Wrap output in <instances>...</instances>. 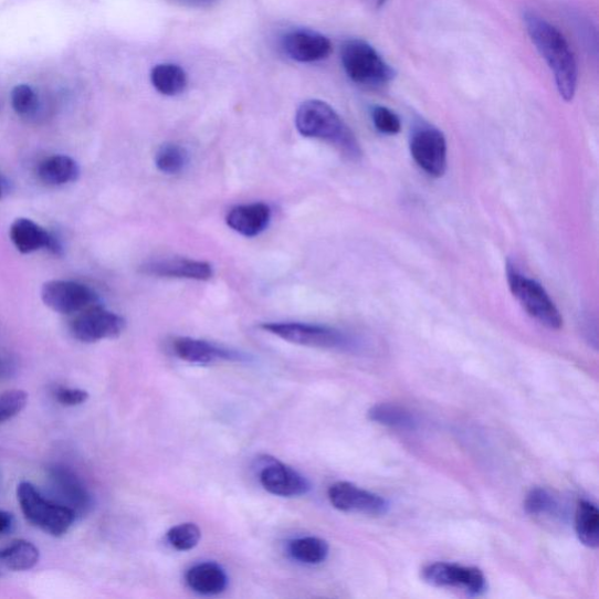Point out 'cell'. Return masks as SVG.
Instances as JSON below:
<instances>
[{
	"label": "cell",
	"instance_id": "30",
	"mask_svg": "<svg viewBox=\"0 0 599 599\" xmlns=\"http://www.w3.org/2000/svg\"><path fill=\"white\" fill-rule=\"evenodd\" d=\"M525 509L530 515L542 516L555 512L557 502L547 490L534 488L526 497Z\"/></svg>",
	"mask_w": 599,
	"mask_h": 599
},
{
	"label": "cell",
	"instance_id": "29",
	"mask_svg": "<svg viewBox=\"0 0 599 599\" xmlns=\"http://www.w3.org/2000/svg\"><path fill=\"white\" fill-rule=\"evenodd\" d=\"M28 402L29 395L24 390L14 389L0 393V425L22 412Z\"/></svg>",
	"mask_w": 599,
	"mask_h": 599
},
{
	"label": "cell",
	"instance_id": "7",
	"mask_svg": "<svg viewBox=\"0 0 599 599\" xmlns=\"http://www.w3.org/2000/svg\"><path fill=\"white\" fill-rule=\"evenodd\" d=\"M261 328L272 335L281 337L284 341L293 345L311 348H341L347 339L344 334L336 329L300 323H269Z\"/></svg>",
	"mask_w": 599,
	"mask_h": 599
},
{
	"label": "cell",
	"instance_id": "8",
	"mask_svg": "<svg viewBox=\"0 0 599 599\" xmlns=\"http://www.w3.org/2000/svg\"><path fill=\"white\" fill-rule=\"evenodd\" d=\"M125 328V318L105 309L102 305L77 314L71 324L73 337L83 344L116 338L124 333Z\"/></svg>",
	"mask_w": 599,
	"mask_h": 599
},
{
	"label": "cell",
	"instance_id": "33",
	"mask_svg": "<svg viewBox=\"0 0 599 599\" xmlns=\"http://www.w3.org/2000/svg\"><path fill=\"white\" fill-rule=\"evenodd\" d=\"M168 2L188 9H210L217 6L221 0H168Z\"/></svg>",
	"mask_w": 599,
	"mask_h": 599
},
{
	"label": "cell",
	"instance_id": "25",
	"mask_svg": "<svg viewBox=\"0 0 599 599\" xmlns=\"http://www.w3.org/2000/svg\"><path fill=\"white\" fill-rule=\"evenodd\" d=\"M370 421L388 428L413 430L417 428V419L404 408L392 404H377L368 411Z\"/></svg>",
	"mask_w": 599,
	"mask_h": 599
},
{
	"label": "cell",
	"instance_id": "15",
	"mask_svg": "<svg viewBox=\"0 0 599 599\" xmlns=\"http://www.w3.org/2000/svg\"><path fill=\"white\" fill-rule=\"evenodd\" d=\"M261 484L271 494L283 497L302 496L309 492L307 479L288 465L270 461L261 472Z\"/></svg>",
	"mask_w": 599,
	"mask_h": 599
},
{
	"label": "cell",
	"instance_id": "38",
	"mask_svg": "<svg viewBox=\"0 0 599 599\" xmlns=\"http://www.w3.org/2000/svg\"><path fill=\"white\" fill-rule=\"evenodd\" d=\"M0 576H2V574H0Z\"/></svg>",
	"mask_w": 599,
	"mask_h": 599
},
{
	"label": "cell",
	"instance_id": "26",
	"mask_svg": "<svg viewBox=\"0 0 599 599\" xmlns=\"http://www.w3.org/2000/svg\"><path fill=\"white\" fill-rule=\"evenodd\" d=\"M189 162L187 150L176 144H166L155 155L156 168L166 175L182 172Z\"/></svg>",
	"mask_w": 599,
	"mask_h": 599
},
{
	"label": "cell",
	"instance_id": "6",
	"mask_svg": "<svg viewBox=\"0 0 599 599\" xmlns=\"http://www.w3.org/2000/svg\"><path fill=\"white\" fill-rule=\"evenodd\" d=\"M43 303L53 312L77 315L99 306V297L90 286L71 281H51L42 288Z\"/></svg>",
	"mask_w": 599,
	"mask_h": 599
},
{
	"label": "cell",
	"instance_id": "37",
	"mask_svg": "<svg viewBox=\"0 0 599 599\" xmlns=\"http://www.w3.org/2000/svg\"><path fill=\"white\" fill-rule=\"evenodd\" d=\"M3 368H4V366L2 365V362H0V374L3 372Z\"/></svg>",
	"mask_w": 599,
	"mask_h": 599
},
{
	"label": "cell",
	"instance_id": "22",
	"mask_svg": "<svg viewBox=\"0 0 599 599\" xmlns=\"http://www.w3.org/2000/svg\"><path fill=\"white\" fill-rule=\"evenodd\" d=\"M288 551L293 560L307 566L322 565L329 555V545L315 536L298 537L291 542Z\"/></svg>",
	"mask_w": 599,
	"mask_h": 599
},
{
	"label": "cell",
	"instance_id": "2",
	"mask_svg": "<svg viewBox=\"0 0 599 599\" xmlns=\"http://www.w3.org/2000/svg\"><path fill=\"white\" fill-rule=\"evenodd\" d=\"M300 134L308 138L323 139L351 159L361 156V148L343 117L322 99H307L300 105L295 115Z\"/></svg>",
	"mask_w": 599,
	"mask_h": 599
},
{
	"label": "cell",
	"instance_id": "32",
	"mask_svg": "<svg viewBox=\"0 0 599 599\" xmlns=\"http://www.w3.org/2000/svg\"><path fill=\"white\" fill-rule=\"evenodd\" d=\"M56 401L65 407H77L86 403L90 393L82 389L57 388L54 391Z\"/></svg>",
	"mask_w": 599,
	"mask_h": 599
},
{
	"label": "cell",
	"instance_id": "23",
	"mask_svg": "<svg viewBox=\"0 0 599 599\" xmlns=\"http://www.w3.org/2000/svg\"><path fill=\"white\" fill-rule=\"evenodd\" d=\"M575 529L586 547L596 549L599 546V512L597 507L587 501L578 503L575 513Z\"/></svg>",
	"mask_w": 599,
	"mask_h": 599
},
{
	"label": "cell",
	"instance_id": "4",
	"mask_svg": "<svg viewBox=\"0 0 599 599\" xmlns=\"http://www.w3.org/2000/svg\"><path fill=\"white\" fill-rule=\"evenodd\" d=\"M17 496L27 521L54 537L67 534L77 518L72 509L45 497L31 483H20Z\"/></svg>",
	"mask_w": 599,
	"mask_h": 599
},
{
	"label": "cell",
	"instance_id": "5",
	"mask_svg": "<svg viewBox=\"0 0 599 599\" xmlns=\"http://www.w3.org/2000/svg\"><path fill=\"white\" fill-rule=\"evenodd\" d=\"M508 284L513 295L524 309L549 329H560L564 318L543 285L524 276L514 267H508Z\"/></svg>",
	"mask_w": 599,
	"mask_h": 599
},
{
	"label": "cell",
	"instance_id": "11",
	"mask_svg": "<svg viewBox=\"0 0 599 599\" xmlns=\"http://www.w3.org/2000/svg\"><path fill=\"white\" fill-rule=\"evenodd\" d=\"M423 580L437 588H455L479 596L487 588L486 577L481 569L454 564L437 563L422 571Z\"/></svg>",
	"mask_w": 599,
	"mask_h": 599
},
{
	"label": "cell",
	"instance_id": "34",
	"mask_svg": "<svg viewBox=\"0 0 599 599\" xmlns=\"http://www.w3.org/2000/svg\"><path fill=\"white\" fill-rule=\"evenodd\" d=\"M14 521L11 513L0 511V535L10 532L13 527Z\"/></svg>",
	"mask_w": 599,
	"mask_h": 599
},
{
	"label": "cell",
	"instance_id": "13",
	"mask_svg": "<svg viewBox=\"0 0 599 599\" xmlns=\"http://www.w3.org/2000/svg\"><path fill=\"white\" fill-rule=\"evenodd\" d=\"M328 498L334 508L346 513L383 515L389 509L388 502L381 495L347 482L332 485Z\"/></svg>",
	"mask_w": 599,
	"mask_h": 599
},
{
	"label": "cell",
	"instance_id": "10",
	"mask_svg": "<svg viewBox=\"0 0 599 599\" xmlns=\"http://www.w3.org/2000/svg\"><path fill=\"white\" fill-rule=\"evenodd\" d=\"M49 482L55 501L72 509L76 517L87 515L93 506V498L74 471L63 464H53L48 470Z\"/></svg>",
	"mask_w": 599,
	"mask_h": 599
},
{
	"label": "cell",
	"instance_id": "17",
	"mask_svg": "<svg viewBox=\"0 0 599 599\" xmlns=\"http://www.w3.org/2000/svg\"><path fill=\"white\" fill-rule=\"evenodd\" d=\"M172 349L183 361L198 366H209L221 361H241L243 358L241 354L192 337L175 338Z\"/></svg>",
	"mask_w": 599,
	"mask_h": 599
},
{
	"label": "cell",
	"instance_id": "35",
	"mask_svg": "<svg viewBox=\"0 0 599 599\" xmlns=\"http://www.w3.org/2000/svg\"><path fill=\"white\" fill-rule=\"evenodd\" d=\"M3 193H4L3 183L0 182V199L3 198Z\"/></svg>",
	"mask_w": 599,
	"mask_h": 599
},
{
	"label": "cell",
	"instance_id": "3",
	"mask_svg": "<svg viewBox=\"0 0 599 599\" xmlns=\"http://www.w3.org/2000/svg\"><path fill=\"white\" fill-rule=\"evenodd\" d=\"M341 63L351 82L367 88H382L396 76L383 56L362 39H349L344 43Z\"/></svg>",
	"mask_w": 599,
	"mask_h": 599
},
{
	"label": "cell",
	"instance_id": "28",
	"mask_svg": "<svg viewBox=\"0 0 599 599\" xmlns=\"http://www.w3.org/2000/svg\"><path fill=\"white\" fill-rule=\"evenodd\" d=\"M11 105L19 116L31 117L39 109V96L31 86L18 85L11 92Z\"/></svg>",
	"mask_w": 599,
	"mask_h": 599
},
{
	"label": "cell",
	"instance_id": "16",
	"mask_svg": "<svg viewBox=\"0 0 599 599\" xmlns=\"http://www.w3.org/2000/svg\"><path fill=\"white\" fill-rule=\"evenodd\" d=\"M141 271L147 275L168 279H187V281L208 282L213 276L211 264L187 258L159 259L146 263Z\"/></svg>",
	"mask_w": 599,
	"mask_h": 599
},
{
	"label": "cell",
	"instance_id": "9",
	"mask_svg": "<svg viewBox=\"0 0 599 599\" xmlns=\"http://www.w3.org/2000/svg\"><path fill=\"white\" fill-rule=\"evenodd\" d=\"M414 162L432 177H442L448 168L446 138L434 127L417 128L410 143Z\"/></svg>",
	"mask_w": 599,
	"mask_h": 599
},
{
	"label": "cell",
	"instance_id": "31",
	"mask_svg": "<svg viewBox=\"0 0 599 599\" xmlns=\"http://www.w3.org/2000/svg\"><path fill=\"white\" fill-rule=\"evenodd\" d=\"M371 118L376 129L383 134L396 135L402 129L401 118L387 107H374Z\"/></svg>",
	"mask_w": 599,
	"mask_h": 599
},
{
	"label": "cell",
	"instance_id": "20",
	"mask_svg": "<svg viewBox=\"0 0 599 599\" xmlns=\"http://www.w3.org/2000/svg\"><path fill=\"white\" fill-rule=\"evenodd\" d=\"M40 182L49 187H63L77 181L80 167L67 155H53L40 162L36 168Z\"/></svg>",
	"mask_w": 599,
	"mask_h": 599
},
{
	"label": "cell",
	"instance_id": "24",
	"mask_svg": "<svg viewBox=\"0 0 599 599\" xmlns=\"http://www.w3.org/2000/svg\"><path fill=\"white\" fill-rule=\"evenodd\" d=\"M40 560L39 549L27 540H15L0 549V563L13 571L33 569Z\"/></svg>",
	"mask_w": 599,
	"mask_h": 599
},
{
	"label": "cell",
	"instance_id": "36",
	"mask_svg": "<svg viewBox=\"0 0 599 599\" xmlns=\"http://www.w3.org/2000/svg\"><path fill=\"white\" fill-rule=\"evenodd\" d=\"M387 0H377L378 7L381 8L386 4Z\"/></svg>",
	"mask_w": 599,
	"mask_h": 599
},
{
	"label": "cell",
	"instance_id": "1",
	"mask_svg": "<svg viewBox=\"0 0 599 599\" xmlns=\"http://www.w3.org/2000/svg\"><path fill=\"white\" fill-rule=\"evenodd\" d=\"M524 23L532 43L554 75L558 94L566 103L572 102L578 84V65L567 38L546 18L535 12H526Z\"/></svg>",
	"mask_w": 599,
	"mask_h": 599
},
{
	"label": "cell",
	"instance_id": "12",
	"mask_svg": "<svg viewBox=\"0 0 599 599\" xmlns=\"http://www.w3.org/2000/svg\"><path fill=\"white\" fill-rule=\"evenodd\" d=\"M281 45L290 59L302 64L323 62L333 51L329 38L308 29L288 31L282 36Z\"/></svg>",
	"mask_w": 599,
	"mask_h": 599
},
{
	"label": "cell",
	"instance_id": "27",
	"mask_svg": "<svg viewBox=\"0 0 599 599\" xmlns=\"http://www.w3.org/2000/svg\"><path fill=\"white\" fill-rule=\"evenodd\" d=\"M168 543L178 551H189L201 542L202 532L196 524L186 523L172 527L167 533Z\"/></svg>",
	"mask_w": 599,
	"mask_h": 599
},
{
	"label": "cell",
	"instance_id": "18",
	"mask_svg": "<svg viewBox=\"0 0 599 599\" xmlns=\"http://www.w3.org/2000/svg\"><path fill=\"white\" fill-rule=\"evenodd\" d=\"M271 218L272 211L267 204H244L234 207L229 211L227 224L243 237L254 238L269 228Z\"/></svg>",
	"mask_w": 599,
	"mask_h": 599
},
{
	"label": "cell",
	"instance_id": "14",
	"mask_svg": "<svg viewBox=\"0 0 599 599\" xmlns=\"http://www.w3.org/2000/svg\"><path fill=\"white\" fill-rule=\"evenodd\" d=\"M10 239L18 252L30 254L48 250L55 255L64 252L59 239L29 218H18L10 228Z\"/></svg>",
	"mask_w": 599,
	"mask_h": 599
},
{
	"label": "cell",
	"instance_id": "21",
	"mask_svg": "<svg viewBox=\"0 0 599 599\" xmlns=\"http://www.w3.org/2000/svg\"><path fill=\"white\" fill-rule=\"evenodd\" d=\"M150 82L159 94L176 96L186 91L188 75L181 66L176 64H158L151 70Z\"/></svg>",
	"mask_w": 599,
	"mask_h": 599
},
{
	"label": "cell",
	"instance_id": "19",
	"mask_svg": "<svg viewBox=\"0 0 599 599\" xmlns=\"http://www.w3.org/2000/svg\"><path fill=\"white\" fill-rule=\"evenodd\" d=\"M188 587L199 595L216 596L222 593L229 585L225 570L213 563L193 566L186 575Z\"/></svg>",
	"mask_w": 599,
	"mask_h": 599
}]
</instances>
